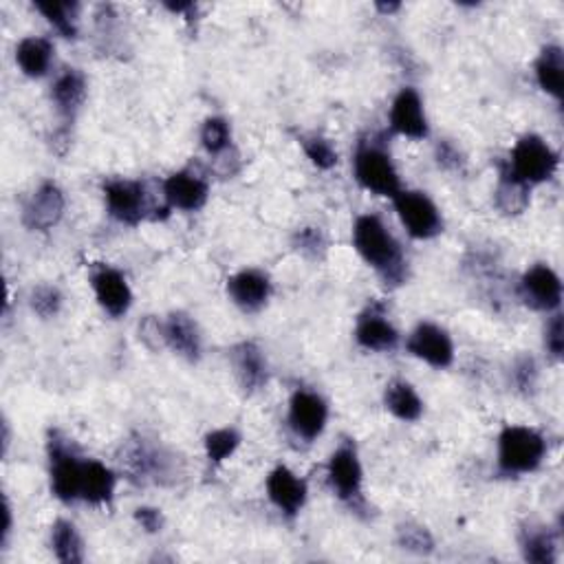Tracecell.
<instances>
[{
	"label": "cell",
	"mask_w": 564,
	"mask_h": 564,
	"mask_svg": "<svg viewBox=\"0 0 564 564\" xmlns=\"http://www.w3.org/2000/svg\"><path fill=\"white\" fill-rule=\"evenodd\" d=\"M353 248L386 285L399 287L408 280L406 254L377 214H362L356 218Z\"/></svg>",
	"instance_id": "1"
},
{
	"label": "cell",
	"mask_w": 564,
	"mask_h": 564,
	"mask_svg": "<svg viewBox=\"0 0 564 564\" xmlns=\"http://www.w3.org/2000/svg\"><path fill=\"white\" fill-rule=\"evenodd\" d=\"M547 457V439L529 425H505L499 434V475L518 479L533 475Z\"/></svg>",
	"instance_id": "2"
},
{
	"label": "cell",
	"mask_w": 564,
	"mask_h": 564,
	"mask_svg": "<svg viewBox=\"0 0 564 564\" xmlns=\"http://www.w3.org/2000/svg\"><path fill=\"white\" fill-rule=\"evenodd\" d=\"M47 455L51 494L64 505L77 503L82 494V475L86 457H82L80 447L62 430H49Z\"/></svg>",
	"instance_id": "3"
},
{
	"label": "cell",
	"mask_w": 564,
	"mask_h": 564,
	"mask_svg": "<svg viewBox=\"0 0 564 564\" xmlns=\"http://www.w3.org/2000/svg\"><path fill=\"white\" fill-rule=\"evenodd\" d=\"M326 483L333 496L345 503L349 509L367 512L364 499V468L360 461L358 445L353 439H343L326 464Z\"/></svg>",
	"instance_id": "4"
},
{
	"label": "cell",
	"mask_w": 564,
	"mask_h": 564,
	"mask_svg": "<svg viewBox=\"0 0 564 564\" xmlns=\"http://www.w3.org/2000/svg\"><path fill=\"white\" fill-rule=\"evenodd\" d=\"M353 177L371 194L395 199L404 188L388 148L375 140H362L353 155Z\"/></svg>",
	"instance_id": "5"
},
{
	"label": "cell",
	"mask_w": 564,
	"mask_h": 564,
	"mask_svg": "<svg viewBox=\"0 0 564 564\" xmlns=\"http://www.w3.org/2000/svg\"><path fill=\"white\" fill-rule=\"evenodd\" d=\"M560 166V155L551 148L549 142H544L540 135H523L505 164V168L529 188L547 183L555 177Z\"/></svg>",
	"instance_id": "6"
},
{
	"label": "cell",
	"mask_w": 564,
	"mask_h": 564,
	"mask_svg": "<svg viewBox=\"0 0 564 564\" xmlns=\"http://www.w3.org/2000/svg\"><path fill=\"white\" fill-rule=\"evenodd\" d=\"M395 212L406 232L417 241H430L443 232V216L436 203L421 190H401L395 199Z\"/></svg>",
	"instance_id": "7"
},
{
	"label": "cell",
	"mask_w": 564,
	"mask_h": 564,
	"mask_svg": "<svg viewBox=\"0 0 564 564\" xmlns=\"http://www.w3.org/2000/svg\"><path fill=\"white\" fill-rule=\"evenodd\" d=\"M106 212L129 228H135L148 214V192L142 181L135 179H108L101 185Z\"/></svg>",
	"instance_id": "8"
},
{
	"label": "cell",
	"mask_w": 564,
	"mask_h": 564,
	"mask_svg": "<svg viewBox=\"0 0 564 564\" xmlns=\"http://www.w3.org/2000/svg\"><path fill=\"white\" fill-rule=\"evenodd\" d=\"M406 351L423 364L443 371L455 364V343L449 333L434 322H419L406 340Z\"/></svg>",
	"instance_id": "9"
},
{
	"label": "cell",
	"mask_w": 564,
	"mask_h": 564,
	"mask_svg": "<svg viewBox=\"0 0 564 564\" xmlns=\"http://www.w3.org/2000/svg\"><path fill=\"white\" fill-rule=\"evenodd\" d=\"M287 423L291 432L304 443H313L322 436L328 423V404L326 399L309 388H296L289 397Z\"/></svg>",
	"instance_id": "10"
},
{
	"label": "cell",
	"mask_w": 564,
	"mask_h": 564,
	"mask_svg": "<svg viewBox=\"0 0 564 564\" xmlns=\"http://www.w3.org/2000/svg\"><path fill=\"white\" fill-rule=\"evenodd\" d=\"M122 466L140 483H159L170 475V457L144 436H133L122 447Z\"/></svg>",
	"instance_id": "11"
},
{
	"label": "cell",
	"mask_w": 564,
	"mask_h": 564,
	"mask_svg": "<svg viewBox=\"0 0 564 564\" xmlns=\"http://www.w3.org/2000/svg\"><path fill=\"white\" fill-rule=\"evenodd\" d=\"M91 289L101 311L110 317H124L133 307V289L129 278L116 267H95L91 274Z\"/></svg>",
	"instance_id": "12"
},
{
	"label": "cell",
	"mask_w": 564,
	"mask_h": 564,
	"mask_svg": "<svg viewBox=\"0 0 564 564\" xmlns=\"http://www.w3.org/2000/svg\"><path fill=\"white\" fill-rule=\"evenodd\" d=\"M356 343L371 353H388L395 351L401 343V335L395 324L388 320L384 304H369L356 322Z\"/></svg>",
	"instance_id": "13"
},
{
	"label": "cell",
	"mask_w": 564,
	"mask_h": 564,
	"mask_svg": "<svg viewBox=\"0 0 564 564\" xmlns=\"http://www.w3.org/2000/svg\"><path fill=\"white\" fill-rule=\"evenodd\" d=\"M67 209V196L56 181H45L23 205V225L32 232L53 230Z\"/></svg>",
	"instance_id": "14"
},
{
	"label": "cell",
	"mask_w": 564,
	"mask_h": 564,
	"mask_svg": "<svg viewBox=\"0 0 564 564\" xmlns=\"http://www.w3.org/2000/svg\"><path fill=\"white\" fill-rule=\"evenodd\" d=\"M388 124H391L393 133L415 140V142L425 140L430 135L425 106L415 86H404L395 95V99L391 104V112H388Z\"/></svg>",
	"instance_id": "15"
},
{
	"label": "cell",
	"mask_w": 564,
	"mask_h": 564,
	"mask_svg": "<svg viewBox=\"0 0 564 564\" xmlns=\"http://www.w3.org/2000/svg\"><path fill=\"white\" fill-rule=\"evenodd\" d=\"M520 298L536 311L555 313L562 304V280L555 269L536 263L520 278Z\"/></svg>",
	"instance_id": "16"
},
{
	"label": "cell",
	"mask_w": 564,
	"mask_h": 564,
	"mask_svg": "<svg viewBox=\"0 0 564 564\" xmlns=\"http://www.w3.org/2000/svg\"><path fill=\"white\" fill-rule=\"evenodd\" d=\"M265 490H267V499L272 501V505L289 520L298 518L307 505V496H309L307 481L300 479L287 466H278L269 472Z\"/></svg>",
	"instance_id": "17"
},
{
	"label": "cell",
	"mask_w": 564,
	"mask_h": 564,
	"mask_svg": "<svg viewBox=\"0 0 564 564\" xmlns=\"http://www.w3.org/2000/svg\"><path fill=\"white\" fill-rule=\"evenodd\" d=\"M164 345L185 362H199L203 356V335L196 320L183 311H172L161 320Z\"/></svg>",
	"instance_id": "18"
},
{
	"label": "cell",
	"mask_w": 564,
	"mask_h": 564,
	"mask_svg": "<svg viewBox=\"0 0 564 564\" xmlns=\"http://www.w3.org/2000/svg\"><path fill=\"white\" fill-rule=\"evenodd\" d=\"M230 362H232L237 384L245 395H254L267 386L269 364H267L265 351L256 343L252 340L239 343L230 351Z\"/></svg>",
	"instance_id": "19"
},
{
	"label": "cell",
	"mask_w": 564,
	"mask_h": 564,
	"mask_svg": "<svg viewBox=\"0 0 564 564\" xmlns=\"http://www.w3.org/2000/svg\"><path fill=\"white\" fill-rule=\"evenodd\" d=\"M164 199L172 209L199 212L209 199V183L194 170H179L164 181Z\"/></svg>",
	"instance_id": "20"
},
{
	"label": "cell",
	"mask_w": 564,
	"mask_h": 564,
	"mask_svg": "<svg viewBox=\"0 0 564 564\" xmlns=\"http://www.w3.org/2000/svg\"><path fill=\"white\" fill-rule=\"evenodd\" d=\"M272 278L261 269H241L228 280L230 300L245 313H259L272 298Z\"/></svg>",
	"instance_id": "21"
},
{
	"label": "cell",
	"mask_w": 564,
	"mask_h": 564,
	"mask_svg": "<svg viewBox=\"0 0 564 564\" xmlns=\"http://www.w3.org/2000/svg\"><path fill=\"white\" fill-rule=\"evenodd\" d=\"M86 93H88V84L80 69H64L51 86L53 106L67 122H73V118L77 116L86 99Z\"/></svg>",
	"instance_id": "22"
},
{
	"label": "cell",
	"mask_w": 564,
	"mask_h": 564,
	"mask_svg": "<svg viewBox=\"0 0 564 564\" xmlns=\"http://www.w3.org/2000/svg\"><path fill=\"white\" fill-rule=\"evenodd\" d=\"M118 490V475L97 459H86L82 475V494L80 501L93 507L110 505Z\"/></svg>",
	"instance_id": "23"
},
{
	"label": "cell",
	"mask_w": 564,
	"mask_h": 564,
	"mask_svg": "<svg viewBox=\"0 0 564 564\" xmlns=\"http://www.w3.org/2000/svg\"><path fill=\"white\" fill-rule=\"evenodd\" d=\"M56 47L45 36H27L16 47V64L27 77H45L53 64Z\"/></svg>",
	"instance_id": "24"
},
{
	"label": "cell",
	"mask_w": 564,
	"mask_h": 564,
	"mask_svg": "<svg viewBox=\"0 0 564 564\" xmlns=\"http://www.w3.org/2000/svg\"><path fill=\"white\" fill-rule=\"evenodd\" d=\"M536 82L542 93L553 99H562L564 95V51L560 45H547L536 58L533 64Z\"/></svg>",
	"instance_id": "25"
},
{
	"label": "cell",
	"mask_w": 564,
	"mask_h": 564,
	"mask_svg": "<svg viewBox=\"0 0 564 564\" xmlns=\"http://www.w3.org/2000/svg\"><path fill=\"white\" fill-rule=\"evenodd\" d=\"M384 406L395 419L404 423H415L423 417V399L419 397L417 388L406 380H393L386 384Z\"/></svg>",
	"instance_id": "26"
},
{
	"label": "cell",
	"mask_w": 564,
	"mask_h": 564,
	"mask_svg": "<svg viewBox=\"0 0 564 564\" xmlns=\"http://www.w3.org/2000/svg\"><path fill=\"white\" fill-rule=\"evenodd\" d=\"M557 531L542 525H529L520 533V551L525 562L531 564H555L557 562Z\"/></svg>",
	"instance_id": "27"
},
{
	"label": "cell",
	"mask_w": 564,
	"mask_h": 564,
	"mask_svg": "<svg viewBox=\"0 0 564 564\" xmlns=\"http://www.w3.org/2000/svg\"><path fill=\"white\" fill-rule=\"evenodd\" d=\"M531 201V188L518 181L505 166L501 168L499 183L494 190V203L505 216H520Z\"/></svg>",
	"instance_id": "28"
},
{
	"label": "cell",
	"mask_w": 564,
	"mask_h": 564,
	"mask_svg": "<svg viewBox=\"0 0 564 564\" xmlns=\"http://www.w3.org/2000/svg\"><path fill=\"white\" fill-rule=\"evenodd\" d=\"M34 10L40 12L60 36L77 38L82 5L75 3V0H36Z\"/></svg>",
	"instance_id": "29"
},
{
	"label": "cell",
	"mask_w": 564,
	"mask_h": 564,
	"mask_svg": "<svg viewBox=\"0 0 564 564\" xmlns=\"http://www.w3.org/2000/svg\"><path fill=\"white\" fill-rule=\"evenodd\" d=\"M51 551H53L56 560H60L64 564L84 562V540H82L77 527L71 520L60 518V520L53 523V527H51Z\"/></svg>",
	"instance_id": "30"
},
{
	"label": "cell",
	"mask_w": 564,
	"mask_h": 564,
	"mask_svg": "<svg viewBox=\"0 0 564 564\" xmlns=\"http://www.w3.org/2000/svg\"><path fill=\"white\" fill-rule=\"evenodd\" d=\"M241 432L237 428H216L212 432L205 434L203 439V447H205V457L212 464H225L228 459L235 457V453L241 445Z\"/></svg>",
	"instance_id": "31"
},
{
	"label": "cell",
	"mask_w": 564,
	"mask_h": 564,
	"mask_svg": "<svg viewBox=\"0 0 564 564\" xmlns=\"http://www.w3.org/2000/svg\"><path fill=\"white\" fill-rule=\"evenodd\" d=\"M201 146L207 151V155L212 157H220L230 151L232 146V127L230 122L220 118V116H212L203 122L201 127Z\"/></svg>",
	"instance_id": "32"
},
{
	"label": "cell",
	"mask_w": 564,
	"mask_h": 564,
	"mask_svg": "<svg viewBox=\"0 0 564 564\" xmlns=\"http://www.w3.org/2000/svg\"><path fill=\"white\" fill-rule=\"evenodd\" d=\"M397 544L415 555H430L434 551V538L430 529L419 523H401L397 527Z\"/></svg>",
	"instance_id": "33"
},
{
	"label": "cell",
	"mask_w": 564,
	"mask_h": 564,
	"mask_svg": "<svg viewBox=\"0 0 564 564\" xmlns=\"http://www.w3.org/2000/svg\"><path fill=\"white\" fill-rule=\"evenodd\" d=\"M300 146L307 155V159L317 168V170H331L337 166V151L333 148V144L328 140H324L322 135H302L300 137Z\"/></svg>",
	"instance_id": "34"
},
{
	"label": "cell",
	"mask_w": 564,
	"mask_h": 564,
	"mask_svg": "<svg viewBox=\"0 0 564 564\" xmlns=\"http://www.w3.org/2000/svg\"><path fill=\"white\" fill-rule=\"evenodd\" d=\"M62 304H64V296L56 285H38L29 296L32 311L43 320L56 317L62 311Z\"/></svg>",
	"instance_id": "35"
},
{
	"label": "cell",
	"mask_w": 564,
	"mask_h": 564,
	"mask_svg": "<svg viewBox=\"0 0 564 564\" xmlns=\"http://www.w3.org/2000/svg\"><path fill=\"white\" fill-rule=\"evenodd\" d=\"M293 248L302 256H307L311 261H320V259H324L328 243H326V237L320 228H300L293 235Z\"/></svg>",
	"instance_id": "36"
},
{
	"label": "cell",
	"mask_w": 564,
	"mask_h": 564,
	"mask_svg": "<svg viewBox=\"0 0 564 564\" xmlns=\"http://www.w3.org/2000/svg\"><path fill=\"white\" fill-rule=\"evenodd\" d=\"M544 349L547 353L560 362L564 358V317L562 313H553L544 328Z\"/></svg>",
	"instance_id": "37"
},
{
	"label": "cell",
	"mask_w": 564,
	"mask_h": 564,
	"mask_svg": "<svg viewBox=\"0 0 564 564\" xmlns=\"http://www.w3.org/2000/svg\"><path fill=\"white\" fill-rule=\"evenodd\" d=\"M512 382L518 393L531 395L538 386V367L533 358H520L512 369Z\"/></svg>",
	"instance_id": "38"
},
{
	"label": "cell",
	"mask_w": 564,
	"mask_h": 564,
	"mask_svg": "<svg viewBox=\"0 0 564 564\" xmlns=\"http://www.w3.org/2000/svg\"><path fill=\"white\" fill-rule=\"evenodd\" d=\"M434 159L439 164V168L449 170V172H461L466 168V157L464 153L453 144V142H439L434 148Z\"/></svg>",
	"instance_id": "39"
},
{
	"label": "cell",
	"mask_w": 564,
	"mask_h": 564,
	"mask_svg": "<svg viewBox=\"0 0 564 564\" xmlns=\"http://www.w3.org/2000/svg\"><path fill=\"white\" fill-rule=\"evenodd\" d=\"M135 520L146 533H159L164 529V514L157 507H137Z\"/></svg>",
	"instance_id": "40"
},
{
	"label": "cell",
	"mask_w": 564,
	"mask_h": 564,
	"mask_svg": "<svg viewBox=\"0 0 564 564\" xmlns=\"http://www.w3.org/2000/svg\"><path fill=\"white\" fill-rule=\"evenodd\" d=\"M10 533H12V507H10V503L5 501V529H3V542L8 544V540H10Z\"/></svg>",
	"instance_id": "41"
},
{
	"label": "cell",
	"mask_w": 564,
	"mask_h": 564,
	"mask_svg": "<svg viewBox=\"0 0 564 564\" xmlns=\"http://www.w3.org/2000/svg\"><path fill=\"white\" fill-rule=\"evenodd\" d=\"M375 8H377L382 14H393V12H397L401 5H399V3H377Z\"/></svg>",
	"instance_id": "42"
}]
</instances>
